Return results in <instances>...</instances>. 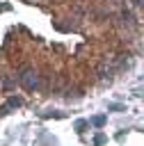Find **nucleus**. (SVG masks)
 <instances>
[{
  "label": "nucleus",
  "mask_w": 144,
  "mask_h": 146,
  "mask_svg": "<svg viewBox=\"0 0 144 146\" xmlns=\"http://www.w3.org/2000/svg\"><path fill=\"white\" fill-rule=\"evenodd\" d=\"M103 141H105V135H96V139H94V144H96V146H101Z\"/></svg>",
  "instance_id": "nucleus-4"
},
{
  "label": "nucleus",
  "mask_w": 144,
  "mask_h": 146,
  "mask_svg": "<svg viewBox=\"0 0 144 146\" xmlns=\"http://www.w3.org/2000/svg\"><path fill=\"white\" fill-rule=\"evenodd\" d=\"M18 105H21V98H9L7 105H5V110H9V107H18Z\"/></svg>",
  "instance_id": "nucleus-2"
},
{
  "label": "nucleus",
  "mask_w": 144,
  "mask_h": 146,
  "mask_svg": "<svg viewBox=\"0 0 144 146\" xmlns=\"http://www.w3.org/2000/svg\"><path fill=\"white\" fill-rule=\"evenodd\" d=\"M18 78H21V84H23L25 89H34V87H37V73H34L32 68H23Z\"/></svg>",
  "instance_id": "nucleus-1"
},
{
  "label": "nucleus",
  "mask_w": 144,
  "mask_h": 146,
  "mask_svg": "<svg viewBox=\"0 0 144 146\" xmlns=\"http://www.w3.org/2000/svg\"><path fill=\"white\" fill-rule=\"evenodd\" d=\"M91 123H94V125H98V128H101V125H103V123H105V116H94V119H91Z\"/></svg>",
  "instance_id": "nucleus-3"
}]
</instances>
